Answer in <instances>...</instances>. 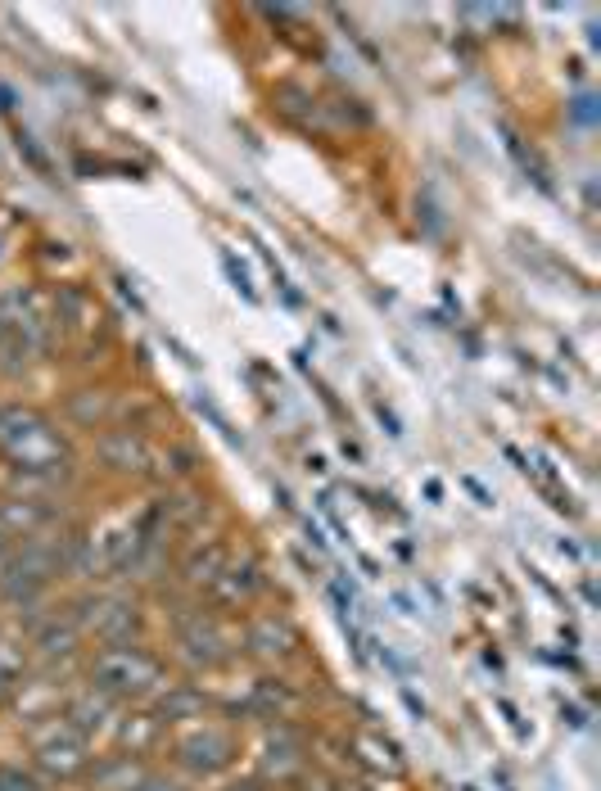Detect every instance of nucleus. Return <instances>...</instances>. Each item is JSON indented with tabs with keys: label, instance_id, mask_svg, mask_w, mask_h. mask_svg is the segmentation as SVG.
<instances>
[{
	"label": "nucleus",
	"instance_id": "nucleus-1",
	"mask_svg": "<svg viewBox=\"0 0 601 791\" xmlns=\"http://www.w3.org/2000/svg\"><path fill=\"white\" fill-rule=\"evenodd\" d=\"M95 683L104 692H118V697H136V692H150L159 683V665H154L145 651H104L95 660Z\"/></svg>",
	"mask_w": 601,
	"mask_h": 791
},
{
	"label": "nucleus",
	"instance_id": "nucleus-2",
	"mask_svg": "<svg viewBox=\"0 0 601 791\" xmlns=\"http://www.w3.org/2000/svg\"><path fill=\"white\" fill-rule=\"evenodd\" d=\"M181 755H186L190 769H222L226 755H231V742L208 728V733H195L190 742H181Z\"/></svg>",
	"mask_w": 601,
	"mask_h": 791
},
{
	"label": "nucleus",
	"instance_id": "nucleus-3",
	"mask_svg": "<svg viewBox=\"0 0 601 791\" xmlns=\"http://www.w3.org/2000/svg\"><path fill=\"white\" fill-rule=\"evenodd\" d=\"M41 764H46V769H59V773H73L77 764H82V742H77L73 733H59L55 742L41 746Z\"/></svg>",
	"mask_w": 601,
	"mask_h": 791
},
{
	"label": "nucleus",
	"instance_id": "nucleus-4",
	"mask_svg": "<svg viewBox=\"0 0 601 791\" xmlns=\"http://www.w3.org/2000/svg\"><path fill=\"white\" fill-rule=\"evenodd\" d=\"M290 642H294L290 629H285V624H276V620H263V624L254 629V647H258V651H285Z\"/></svg>",
	"mask_w": 601,
	"mask_h": 791
},
{
	"label": "nucleus",
	"instance_id": "nucleus-5",
	"mask_svg": "<svg viewBox=\"0 0 601 791\" xmlns=\"http://www.w3.org/2000/svg\"><path fill=\"white\" fill-rule=\"evenodd\" d=\"M0 791H37V782L23 769H0Z\"/></svg>",
	"mask_w": 601,
	"mask_h": 791
},
{
	"label": "nucleus",
	"instance_id": "nucleus-6",
	"mask_svg": "<svg viewBox=\"0 0 601 791\" xmlns=\"http://www.w3.org/2000/svg\"><path fill=\"white\" fill-rule=\"evenodd\" d=\"M41 642H46V651H73V633L68 629H50Z\"/></svg>",
	"mask_w": 601,
	"mask_h": 791
}]
</instances>
